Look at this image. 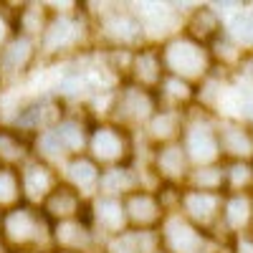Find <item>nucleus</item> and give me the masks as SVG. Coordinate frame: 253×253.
<instances>
[{
	"mask_svg": "<svg viewBox=\"0 0 253 253\" xmlns=\"http://www.w3.org/2000/svg\"><path fill=\"white\" fill-rule=\"evenodd\" d=\"M18 253H51V251H18Z\"/></svg>",
	"mask_w": 253,
	"mask_h": 253,
	"instance_id": "36",
	"label": "nucleus"
},
{
	"mask_svg": "<svg viewBox=\"0 0 253 253\" xmlns=\"http://www.w3.org/2000/svg\"><path fill=\"white\" fill-rule=\"evenodd\" d=\"M38 63V43L33 38H26L15 33L8 46L0 51V86H10L31 74V69Z\"/></svg>",
	"mask_w": 253,
	"mask_h": 253,
	"instance_id": "13",
	"label": "nucleus"
},
{
	"mask_svg": "<svg viewBox=\"0 0 253 253\" xmlns=\"http://www.w3.org/2000/svg\"><path fill=\"white\" fill-rule=\"evenodd\" d=\"M223 28L236 46H241L243 51H253V10H236Z\"/></svg>",
	"mask_w": 253,
	"mask_h": 253,
	"instance_id": "31",
	"label": "nucleus"
},
{
	"mask_svg": "<svg viewBox=\"0 0 253 253\" xmlns=\"http://www.w3.org/2000/svg\"><path fill=\"white\" fill-rule=\"evenodd\" d=\"M101 248L99 236L89 218H74V220H61L51 228V251H69V253H94Z\"/></svg>",
	"mask_w": 253,
	"mask_h": 253,
	"instance_id": "17",
	"label": "nucleus"
},
{
	"mask_svg": "<svg viewBox=\"0 0 253 253\" xmlns=\"http://www.w3.org/2000/svg\"><path fill=\"white\" fill-rule=\"evenodd\" d=\"M251 233H253V230H251Z\"/></svg>",
	"mask_w": 253,
	"mask_h": 253,
	"instance_id": "42",
	"label": "nucleus"
},
{
	"mask_svg": "<svg viewBox=\"0 0 253 253\" xmlns=\"http://www.w3.org/2000/svg\"><path fill=\"white\" fill-rule=\"evenodd\" d=\"M177 213H182L193 225L213 236L220 225V213H223V193H205V190H193V187H180L177 193Z\"/></svg>",
	"mask_w": 253,
	"mask_h": 253,
	"instance_id": "9",
	"label": "nucleus"
},
{
	"mask_svg": "<svg viewBox=\"0 0 253 253\" xmlns=\"http://www.w3.org/2000/svg\"><path fill=\"white\" fill-rule=\"evenodd\" d=\"M185 114L180 109H165L160 107L157 114L147 122V126L142 129V137L147 139L150 147H160V144H170V142H180L182 126H185Z\"/></svg>",
	"mask_w": 253,
	"mask_h": 253,
	"instance_id": "24",
	"label": "nucleus"
},
{
	"mask_svg": "<svg viewBox=\"0 0 253 253\" xmlns=\"http://www.w3.org/2000/svg\"><path fill=\"white\" fill-rule=\"evenodd\" d=\"M230 253H253V233L230 238Z\"/></svg>",
	"mask_w": 253,
	"mask_h": 253,
	"instance_id": "35",
	"label": "nucleus"
},
{
	"mask_svg": "<svg viewBox=\"0 0 253 253\" xmlns=\"http://www.w3.org/2000/svg\"><path fill=\"white\" fill-rule=\"evenodd\" d=\"M0 220H3V213H0Z\"/></svg>",
	"mask_w": 253,
	"mask_h": 253,
	"instance_id": "41",
	"label": "nucleus"
},
{
	"mask_svg": "<svg viewBox=\"0 0 253 253\" xmlns=\"http://www.w3.org/2000/svg\"><path fill=\"white\" fill-rule=\"evenodd\" d=\"M15 36V23H13V5L0 3V51L8 46V41Z\"/></svg>",
	"mask_w": 253,
	"mask_h": 253,
	"instance_id": "34",
	"label": "nucleus"
},
{
	"mask_svg": "<svg viewBox=\"0 0 253 253\" xmlns=\"http://www.w3.org/2000/svg\"><path fill=\"white\" fill-rule=\"evenodd\" d=\"M139 185V170L137 165H119V167H107L101 172V182H99V195H109V198H126L129 193H134Z\"/></svg>",
	"mask_w": 253,
	"mask_h": 253,
	"instance_id": "27",
	"label": "nucleus"
},
{
	"mask_svg": "<svg viewBox=\"0 0 253 253\" xmlns=\"http://www.w3.org/2000/svg\"><path fill=\"white\" fill-rule=\"evenodd\" d=\"M18 175H20V190H23V203H28L33 208H41L43 200L61 185L58 167L38 160V157H31L18 170Z\"/></svg>",
	"mask_w": 253,
	"mask_h": 253,
	"instance_id": "15",
	"label": "nucleus"
},
{
	"mask_svg": "<svg viewBox=\"0 0 253 253\" xmlns=\"http://www.w3.org/2000/svg\"><path fill=\"white\" fill-rule=\"evenodd\" d=\"M86 155L101 167H119L132 165L137 157V139L129 129L109 122V119H94L89 129Z\"/></svg>",
	"mask_w": 253,
	"mask_h": 253,
	"instance_id": "6",
	"label": "nucleus"
},
{
	"mask_svg": "<svg viewBox=\"0 0 253 253\" xmlns=\"http://www.w3.org/2000/svg\"><path fill=\"white\" fill-rule=\"evenodd\" d=\"M155 253H167V251H162V248H157V251H155Z\"/></svg>",
	"mask_w": 253,
	"mask_h": 253,
	"instance_id": "40",
	"label": "nucleus"
},
{
	"mask_svg": "<svg viewBox=\"0 0 253 253\" xmlns=\"http://www.w3.org/2000/svg\"><path fill=\"white\" fill-rule=\"evenodd\" d=\"M218 230L236 238L253 230V193H225Z\"/></svg>",
	"mask_w": 253,
	"mask_h": 253,
	"instance_id": "20",
	"label": "nucleus"
},
{
	"mask_svg": "<svg viewBox=\"0 0 253 253\" xmlns=\"http://www.w3.org/2000/svg\"><path fill=\"white\" fill-rule=\"evenodd\" d=\"M160 248L167 253H203L208 251L210 236L198 225H193L182 213L170 210L157 228Z\"/></svg>",
	"mask_w": 253,
	"mask_h": 253,
	"instance_id": "8",
	"label": "nucleus"
},
{
	"mask_svg": "<svg viewBox=\"0 0 253 253\" xmlns=\"http://www.w3.org/2000/svg\"><path fill=\"white\" fill-rule=\"evenodd\" d=\"M33 157V139L13 126L0 124V167L20 170Z\"/></svg>",
	"mask_w": 253,
	"mask_h": 253,
	"instance_id": "25",
	"label": "nucleus"
},
{
	"mask_svg": "<svg viewBox=\"0 0 253 253\" xmlns=\"http://www.w3.org/2000/svg\"><path fill=\"white\" fill-rule=\"evenodd\" d=\"M51 228L53 223L43 215L41 208L20 203L13 210H5L0 220V238L5 246L18 251H51Z\"/></svg>",
	"mask_w": 253,
	"mask_h": 253,
	"instance_id": "3",
	"label": "nucleus"
},
{
	"mask_svg": "<svg viewBox=\"0 0 253 253\" xmlns=\"http://www.w3.org/2000/svg\"><path fill=\"white\" fill-rule=\"evenodd\" d=\"M180 144L193 167L203 165H215L220 160V147H218V119L200 109L190 107L185 114V126L180 134Z\"/></svg>",
	"mask_w": 253,
	"mask_h": 253,
	"instance_id": "7",
	"label": "nucleus"
},
{
	"mask_svg": "<svg viewBox=\"0 0 253 253\" xmlns=\"http://www.w3.org/2000/svg\"><path fill=\"white\" fill-rule=\"evenodd\" d=\"M23 203V190H20V175L13 167H0V213L13 210Z\"/></svg>",
	"mask_w": 253,
	"mask_h": 253,
	"instance_id": "32",
	"label": "nucleus"
},
{
	"mask_svg": "<svg viewBox=\"0 0 253 253\" xmlns=\"http://www.w3.org/2000/svg\"><path fill=\"white\" fill-rule=\"evenodd\" d=\"M94 48V23L84 10V3H76L71 10H53L48 23L38 38V61L58 63L71 61Z\"/></svg>",
	"mask_w": 253,
	"mask_h": 253,
	"instance_id": "1",
	"label": "nucleus"
},
{
	"mask_svg": "<svg viewBox=\"0 0 253 253\" xmlns=\"http://www.w3.org/2000/svg\"><path fill=\"white\" fill-rule=\"evenodd\" d=\"M61 172V182L69 185L71 190H76V193L81 198H96L99 195V182H101V167L84 152V155H74V157H66L63 160V165L58 167Z\"/></svg>",
	"mask_w": 253,
	"mask_h": 253,
	"instance_id": "19",
	"label": "nucleus"
},
{
	"mask_svg": "<svg viewBox=\"0 0 253 253\" xmlns=\"http://www.w3.org/2000/svg\"><path fill=\"white\" fill-rule=\"evenodd\" d=\"M51 5L48 3H20L13 5V23H15V33L33 38L38 43L41 33H43L48 18H51Z\"/></svg>",
	"mask_w": 253,
	"mask_h": 253,
	"instance_id": "26",
	"label": "nucleus"
},
{
	"mask_svg": "<svg viewBox=\"0 0 253 253\" xmlns=\"http://www.w3.org/2000/svg\"><path fill=\"white\" fill-rule=\"evenodd\" d=\"M94 117L86 114L84 109H69L63 112V117L51 126V132L56 142L61 144V150L66 157L84 155L86 152V142H89V129H91Z\"/></svg>",
	"mask_w": 253,
	"mask_h": 253,
	"instance_id": "18",
	"label": "nucleus"
},
{
	"mask_svg": "<svg viewBox=\"0 0 253 253\" xmlns=\"http://www.w3.org/2000/svg\"><path fill=\"white\" fill-rule=\"evenodd\" d=\"M122 203H124L126 223H129L132 230H157L160 223L165 220V215L170 213L160 195V190L137 187L134 193L122 198Z\"/></svg>",
	"mask_w": 253,
	"mask_h": 253,
	"instance_id": "12",
	"label": "nucleus"
},
{
	"mask_svg": "<svg viewBox=\"0 0 253 253\" xmlns=\"http://www.w3.org/2000/svg\"><path fill=\"white\" fill-rule=\"evenodd\" d=\"M107 253H155L160 248L157 230H126L101 246Z\"/></svg>",
	"mask_w": 253,
	"mask_h": 253,
	"instance_id": "29",
	"label": "nucleus"
},
{
	"mask_svg": "<svg viewBox=\"0 0 253 253\" xmlns=\"http://www.w3.org/2000/svg\"><path fill=\"white\" fill-rule=\"evenodd\" d=\"M96 8L101 10H89L84 3V10L94 23V43H99L101 48H126V51H137L147 43L144 26L132 5L101 3Z\"/></svg>",
	"mask_w": 253,
	"mask_h": 253,
	"instance_id": "2",
	"label": "nucleus"
},
{
	"mask_svg": "<svg viewBox=\"0 0 253 253\" xmlns=\"http://www.w3.org/2000/svg\"><path fill=\"white\" fill-rule=\"evenodd\" d=\"M155 94H157L160 107H165V109L187 112L190 107H195V86L190 81H182V79L170 76V74H165V79L160 81Z\"/></svg>",
	"mask_w": 253,
	"mask_h": 253,
	"instance_id": "28",
	"label": "nucleus"
},
{
	"mask_svg": "<svg viewBox=\"0 0 253 253\" xmlns=\"http://www.w3.org/2000/svg\"><path fill=\"white\" fill-rule=\"evenodd\" d=\"M94 253H107V251H104V248H99V251H94Z\"/></svg>",
	"mask_w": 253,
	"mask_h": 253,
	"instance_id": "38",
	"label": "nucleus"
},
{
	"mask_svg": "<svg viewBox=\"0 0 253 253\" xmlns=\"http://www.w3.org/2000/svg\"><path fill=\"white\" fill-rule=\"evenodd\" d=\"M51 253H69V251H51Z\"/></svg>",
	"mask_w": 253,
	"mask_h": 253,
	"instance_id": "37",
	"label": "nucleus"
},
{
	"mask_svg": "<svg viewBox=\"0 0 253 253\" xmlns=\"http://www.w3.org/2000/svg\"><path fill=\"white\" fill-rule=\"evenodd\" d=\"M162 79H165V66H162L160 46L157 43H144L132 56V66H129V76H126V81L155 91Z\"/></svg>",
	"mask_w": 253,
	"mask_h": 253,
	"instance_id": "21",
	"label": "nucleus"
},
{
	"mask_svg": "<svg viewBox=\"0 0 253 253\" xmlns=\"http://www.w3.org/2000/svg\"><path fill=\"white\" fill-rule=\"evenodd\" d=\"M152 175L157 177L160 187H185L187 177L193 172L185 150L180 142H170V144H160V147H150V157H147Z\"/></svg>",
	"mask_w": 253,
	"mask_h": 253,
	"instance_id": "10",
	"label": "nucleus"
},
{
	"mask_svg": "<svg viewBox=\"0 0 253 253\" xmlns=\"http://www.w3.org/2000/svg\"><path fill=\"white\" fill-rule=\"evenodd\" d=\"M86 208H89V200L81 198L76 190H71L69 185H63V182L43 200V205H41L43 215H46L51 223L84 218V215H86Z\"/></svg>",
	"mask_w": 253,
	"mask_h": 253,
	"instance_id": "22",
	"label": "nucleus"
},
{
	"mask_svg": "<svg viewBox=\"0 0 253 253\" xmlns=\"http://www.w3.org/2000/svg\"><path fill=\"white\" fill-rule=\"evenodd\" d=\"M223 31L225 28H223L220 13L213 5H195L182 20V33L203 46H210Z\"/></svg>",
	"mask_w": 253,
	"mask_h": 253,
	"instance_id": "23",
	"label": "nucleus"
},
{
	"mask_svg": "<svg viewBox=\"0 0 253 253\" xmlns=\"http://www.w3.org/2000/svg\"><path fill=\"white\" fill-rule=\"evenodd\" d=\"M203 253H218V251H210V248H208V251H203Z\"/></svg>",
	"mask_w": 253,
	"mask_h": 253,
	"instance_id": "39",
	"label": "nucleus"
},
{
	"mask_svg": "<svg viewBox=\"0 0 253 253\" xmlns=\"http://www.w3.org/2000/svg\"><path fill=\"white\" fill-rule=\"evenodd\" d=\"M157 109H160V101L152 89L137 86L132 81H122L112 89L107 117L104 119H109V122L124 126V129H129L132 134H137L157 114Z\"/></svg>",
	"mask_w": 253,
	"mask_h": 253,
	"instance_id": "5",
	"label": "nucleus"
},
{
	"mask_svg": "<svg viewBox=\"0 0 253 253\" xmlns=\"http://www.w3.org/2000/svg\"><path fill=\"white\" fill-rule=\"evenodd\" d=\"M63 112H66V104H63L56 94L33 96V99L23 101V107L18 109V114H15L10 126L33 139L36 134L51 129V126L63 117Z\"/></svg>",
	"mask_w": 253,
	"mask_h": 253,
	"instance_id": "11",
	"label": "nucleus"
},
{
	"mask_svg": "<svg viewBox=\"0 0 253 253\" xmlns=\"http://www.w3.org/2000/svg\"><path fill=\"white\" fill-rule=\"evenodd\" d=\"M160 46V56H162V66L165 74L177 76L182 81H190L193 86L203 79H208L213 74V58H210V48L198 43V41L187 38L182 31L170 36L167 41H162Z\"/></svg>",
	"mask_w": 253,
	"mask_h": 253,
	"instance_id": "4",
	"label": "nucleus"
},
{
	"mask_svg": "<svg viewBox=\"0 0 253 253\" xmlns=\"http://www.w3.org/2000/svg\"><path fill=\"white\" fill-rule=\"evenodd\" d=\"M86 218H89V223L94 228V233L99 236L101 246L129 230L126 213H124V203L119 198H109V195L91 198L89 208H86Z\"/></svg>",
	"mask_w": 253,
	"mask_h": 253,
	"instance_id": "14",
	"label": "nucleus"
},
{
	"mask_svg": "<svg viewBox=\"0 0 253 253\" xmlns=\"http://www.w3.org/2000/svg\"><path fill=\"white\" fill-rule=\"evenodd\" d=\"M225 193H253V165L251 162H223Z\"/></svg>",
	"mask_w": 253,
	"mask_h": 253,
	"instance_id": "33",
	"label": "nucleus"
},
{
	"mask_svg": "<svg viewBox=\"0 0 253 253\" xmlns=\"http://www.w3.org/2000/svg\"><path fill=\"white\" fill-rule=\"evenodd\" d=\"M185 187L205 190V193H223L225 195V167H223V162L193 167V172H190Z\"/></svg>",
	"mask_w": 253,
	"mask_h": 253,
	"instance_id": "30",
	"label": "nucleus"
},
{
	"mask_svg": "<svg viewBox=\"0 0 253 253\" xmlns=\"http://www.w3.org/2000/svg\"><path fill=\"white\" fill-rule=\"evenodd\" d=\"M218 147L223 162L253 165V126L238 117L218 119Z\"/></svg>",
	"mask_w": 253,
	"mask_h": 253,
	"instance_id": "16",
	"label": "nucleus"
}]
</instances>
